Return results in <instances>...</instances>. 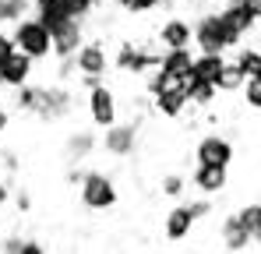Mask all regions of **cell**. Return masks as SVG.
Segmentation results:
<instances>
[{
	"instance_id": "1",
	"label": "cell",
	"mask_w": 261,
	"mask_h": 254,
	"mask_svg": "<svg viewBox=\"0 0 261 254\" xmlns=\"http://www.w3.org/2000/svg\"><path fill=\"white\" fill-rule=\"evenodd\" d=\"M11 42H14V49L18 53H25V57H32V60H46V57H53V42H49V29H46L39 18H18V21H11Z\"/></svg>"
},
{
	"instance_id": "2",
	"label": "cell",
	"mask_w": 261,
	"mask_h": 254,
	"mask_svg": "<svg viewBox=\"0 0 261 254\" xmlns=\"http://www.w3.org/2000/svg\"><path fill=\"white\" fill-rule=\"evenodd\" d=\"M78 194H82V205L88 212H110L117 201H120V194H117V184L102 173V169H85L82 173V180H78Z\"/></svg>"
},
{
	"instance_id": "3",
	"label": "cell",
	"mask_w": 261,
	"mask_h": 254,
	"mask_svg": "<svg viewBox=\"0 0 261 254\" xmlns=\"http://www.w3.org/2000/svg\"><path fill=\"white\" fill-rule=\"evenodd\" d=\"M191 46L198 53H226V29L216 11H201L191 21Z\"/></svg>"
},
{
	"instance_id": "4",
	"label": "cell",
	"mask_w": 261,
	"mask_h": 254,
	"mask_svg": "<svg viewBox=\"0 0 261 254\" xmlns=\"http://www.w3.org/2000/svg\"><path fill=\"white\" fill-rule=\"evenodd\" d=\"M71 60H74V74H82V82L95 85L106 78V71H110V53H106V46L102 42H82L74 53H71Z\"/></svg>"
},
{
	"instance_id": "5",
	"label": "cell",
	"mask_w": 261,
	"mask_h": 254,
	"mask_svg": "<svg viewBox=\"0 0 261 254\" xmlns=\"http://www.w3.org/2000/svg\"><path fill=\"white\" fill-rule=\"evenodd\" d=\"M88 117L95 127H110L120 120V103H117V92L106 82L88 85Z\"/></svg>"
},
{
	"instance_id": "6",
	"label": "cell",
	"mask_w": 261,
	"mask_h": 254,
	"mask_svg": "<svg viewBox=\"0 0 261 254\" xmlns=\"http://www.w3.org/2000/svg\"><path fill=\"white\" fill-rule=\"evenodd\" d=\"M74 110V95L64 88V85H39V92H36V106H32V113L39 117V120H60V117H67Z\"/></svg>"
},
{
	"instance_id": "7",
	"label": "cell",
	"mask_w": 261,
	"mask_h": 254,
	"mask_svg": "<svg viewBox=\"0 0 261 254\" xmlns=\"http://www.w3.org/2000/svg\"><path fill=\"white\" fill-rule=\"evenodd\" d=\"M110 64H113L117 71H124V74H148L152 67H159V49H152V46H134V42H124Z\"/></svg>"
},
{
	"instance_id": "8",
	"label": "cell",
	"mask_w": 261,
	"mask_h": 254,
	"mask_svg": "<svg viewBox=\"0 0 261 254\" xmlns=\"http://www.w3.org/2000/svg\"><path fill=\"white\" fill-rule=\"evenodd\" d=\"M233 156H237V148H233V141L226 134H205L194 145V163L198 166H226L229 169Z\"/></svg>"
},
{
	"instance_id": "9",
	"label": "cell",
	"mask_w": 261,
	"mask_h": 254,
	"mask_svg": "<svg viewBox=\"0 0 261 254\" xmlns=\"http://www.w3.org/2000/svg\"><path fill=\"white\" fill-rule=\"evenodd\" d=\"M49 42H53V57H57V60H60V57H71V53L85 42V21H82V18L60 21V25L49 32Z\"/></svg>"
},
{
	"instance_id": "10",
	"label": "cell",
	"mask_w": 261,
	"mask_h": 254,
	"mask_svg": "<svg viewBox=\"0 0 261 254\" xmlns=\"http://www.w3.org/2000/svg\"><path fill=\"white\" fill-rule=\"evenodd\" d=\"M32 74H36V60L25 57V53H18V49L0 64V85L4 88H18V85L32 82Z\"/></svg>"
},
{
	"instance_id": "11",
	"label": "cell",
	"mask_w": 261,
	"mask_h": 254,
	"mask_svg": "<svg viewBox=\"0 0 261 254\" xmlns=\"http://www.w3.org/2000/svg\"><path fill=\"white\" fill-rule=\"evenodd\" d=\"M106 134H102V148L110 152V156H130L134 152V141H138V124H110L102 127Z\"/></svg>"
},
{
	"instance_id": "12",
	"label": "cell",
	"mask_w": 261,
	"mask_h": 254,
	"mask_svg": "<svg viewBox=\"0 0 261 254\" xmlns=\"http://www.w3.org/2000/svg\"><path fill=\"white\" fill-rule=\"evenodd\" d=\"M155 39L163 49H176V46H191V21L184 14H173L166 18L159 29H155Z\"/></svg>"
},
{
	"instance_id": "13",
	"label": "cell",
	"mask_w": 261,
	"mask_h": 254,
	"mask_svg": "<svg viewBox=\"0 0 261 254\" xmlns=\"http://www.w3.org/2000/svg\"><path fill=\"white\" fill-rule=\"evenodd\" d=\"M219 240H222V247H229V251H247V247L254 244L251 233L244 230V222H240L237 212H229V215L222 219V226H219Z\"/></svg>"
},
{
	"instance_id": "14",
	"label": "cell",
	"mask_w": 261,
	"mask_h": 254,
	"mask_svg": "<svg viewBox=\"0 0 261 254\" xmlns=\"http://www.w3.org/2000/svg\"><path fill=\"white\" fill-rule=\"evenodd\" d=\"M191 184L201 194H222L226 184H229V173H226V166H198L191 173Z\"/></svg>"
},
{
	"instance_id": "15",
	"label": "cell",
	"mask_w": 261,
	"mask_h": 254,
	"mask_svg": "<svg viewBox=\"0 0 261 254\" xmlns=\"http://www.w3.org/2000/svg\"><path fill=\"white\" fill-rule=\"evenodd\" d=\"M191 230H194V215H191L187 205H173L166 212V219H163L166 240H184V237H191Z\"/></svg>"
},
{
	"instance_id": "16",
	"label": "cell",
	"mask_w": 261,
	"mask_h": 254,
	"mask_svg": "<svg viewBox=\"0 0 261 254\" xmlns=\"http://www.w3.org/2000/svg\"><path fill=\"white\" fill-rule=\"evenodd\" d=\"M191 60H194L191 46L163 49V53H159V71H166V74H173V78H184V74H191Z\"/></svg>"
},
{
	"instance_id": "17",
	"label": "cell",
	"mask_w": 261,
	"mask_h": 254,
	"mask_svg": "<svg viewBox=\"0 0 261 254\" xmlns=\"http://www.w3.org/2000/svg\"><path fill=\"white\" fill-rule=\"evenodd\" d=\"M152 99H155V113H159V117H170V120H173V117H184V110L191 106L184 88H166V92H155Z\"/></svg>"
},
{
	"instance_id": "18",
	"label": "cell",
	"mask_w": 261,
	"mask_h": 254,
	"mask_svg": "<svg viewBox=\"0 0 261 254\" xmlns=\"http://www.w3.org/2000/svg\"><path fill=\"white\" fill-rule=\"evenodd\" d=\"M222 64H226L222 53H194V60H191V74H194L198 82H212V85H216Z\"/></svg>"
},
{
	"instance_id": "19",
	"label": "cell",
	"mask_w": 261,
	"mask_h": 254,
	"mask_svg": "<svg viewBox=\"0 0 261 254\" xmlns=\"http://www.w3.org/2000/svg\"><path fill=\"white\" fill-rule=\"evenodd\" d=\"M229 64H233L244 78H254V74H258V67H261V49H258V42H251V46H244V42H240V46H237V57H233Z\"/></svg>"
},
{
	"instance_id": "20",
	"label": "cell",
	"mask_w": 261,
	"mask_h": 254,
	"mask_svg": "<svg viewBox=\"0 0 261 254\" xmlns=\"http://www.w3.org/2000/svg\"><path fill=\"white\" fill-rule=\"evenodd\" d=\"M92 148H95V134H92V131H78V134L67 138V159H71V163L85 159Z\"/></svg>"
},
{
	"instance_id": "21",
	"label": "cell",
	"mask_w": 261,
	"mask_h": 254,
	"mask_svg": "<svg viewBox=\"0 0 261 254\" xmlns=\"http://www.w3.org/2000/svg\"><path fill=\"white\" fill-rule=\"evenodd\" d=\"M216 99H219V88L212 82H198V78H194V85L187 88V103H191V106H201V110H205V106H212Z\"/></svg>"
},
{
	"instance_id": "22",
	"label": "cell",
	"mask_w": 261,
	"mask_h": 254,
	"mask_svg": "<svg viewBox=\"0 0 261 254\" xmlns=\"http://www.w3.org/2000/svg\"><path fill=\"white\" fill-rule=\"evenodd\" d=\"M237 215H240L244 230L251 233V240L258 244V237H261V205H258V201H247V205H244V209L237 212Z\"/></svg>"
},
{
	"instance_id": "23",
	"label": "cell",
	"mask_w": 261,
	"mask_h": 254,
	"mask_svg": "<svg viewBox=\"0 0 261 254\" xmlns=\"http://www.w3.org/2000/svg\"><path fill=\"white\" fill-rule=\"evenodd\" d=\"M240 85H244V74L226 60V64H222V71H219V78H216V88H219V92H237Z\"/></svg>"
},
{
	"instance_id": "24",
	"label": "cell",
	"mask_w": 261,
	"mask_h": 254,
	"mask_svg": "<svg viewBox=\"0 0 261 254\" xmlns=\"http://www.w3.org/2000/svg\"><path fill=\"white\" fill-rule=\"evenodd\" d=\"M244 99H247V106H251V113H258L261 110V82H258V74L254 78H244Z\"/></svg>"
},
{
	"instance_id": "25",
	"label": "cell",
	"mask_w": 261,
	"mask_h": 254,
	"mask_svg": "<svg viewBox=\"0 0 261 254\" xmlns=\"http://www.w3.org/2000/svg\"><path fill=\"white\" fill-rule=\"evenodd\" d=\"M184 187H187V180H184L180 173H166V176H163V194H166V198H180Z\"/></svg>"
},
{
	"instance_id": "26",
	"label": "cell",
	"mask_w": 261,
	"mask_h": 254,
	"mask_svg": "<svg viewBox=\"0 0 261 254\" xmlns=\"http://www.w3.org/2000/svg\"><path fill=\"white\" fill-rule=\"evenodd\" d=\"M159 4H166V0H120V7H124L127 14H148V11H155Z\"/></svg>"
},
{
	"instance_id": "27",
	"label": "cell",
	"mask_w": 261,
	"mask_h": 254,
	"mask_svg": "<svg viewBox=\"0 0 261 254\" xmlns=\"http://www.w3.org/2000/svg\"><path fill=\"white\" fill-rule=\"evenodd\" d=\"M187 209H191V215H194V222H198V219H205V215H212V201H191Z\"/></svg>"
},
{
	"instance_id": "28",
	"label": "cell",
	"mask_w": 261,
	"mask_h": 254,
	"mask_svg": "<svg viewBox=\"0 0 261 254\" xmlns=\"http://www.w3.org/2000/svg\"><path fill=\"white\" fill-rule=\"evenodd\" d=\"M14 209L29 212V209H32V194H29V191H18V194H14Z\"/></svg>"
},
{
	"instance_id": "29",
	"label": "cell",
	"mask_w": 261,
	"mask_h": 254,
	"mask_svg": "<svg viewBox=\"0 0 261 254\" xmlns=\"http://www.w3.org/2000/svg\"><path fill=\"white\" fill-rule=\"evenodd\" d=\"M11 53H14V42H11V36H7V32H0V64H4Z\"/></svg>"
},
{
	"instance_id": "30",
	"label": "cell",
	"mask_w": 261,
	"mask_h": 254,
	"mask_svg": "<svg viewBox=\"0 0 261 254\" xmlns=\"http://www.w3.org/2000/svg\"><path fill=\"white\" fill-rule=\"evenodd\" d=\"M0 166H4V169H11V173H14V169H18V156H14L11 148H4V152H0Z\"/></svg>"
},
{
	"instance_id": "31",
	"label": "cell",
	"mask_w": 261,
	"mask_h": 254,
	"mask_svg": "<svg viewBox=\"0 0 261 254\" xmlns=\"http://www.w3.org/2000/svg\"><path fill=\"white\" fill-rule=\"evenodd\" d=\"M46 247L43 244H39V240H25V237H21V254H43Z\"/></svg>"
},
{
	"instance_id": "32",
	"label": "cell",
	"mask_w": 261,
	"mask_h": 254,
	"mask_svg": "<svg viewBox=\"0 0 261 254\" xmlns=\"http://www.w3.org/2000/svg\"><path fill=\"white\" fill-rule=\"evenodd\" d=\"M11 127V113H7V106H0V134Z\"/></svg>"
},
{
	"instance_id": "33",
	"label": "cell",
	"mask_w": 261,
	"mask_h": 254,
	"mask_svg": "<svg viewBox=\"0 0 261 254\" xmlns=\"http://www.w3.org/2000/svg\"><path fill=\"white\" fill-rule=\"evenodd\" d=\"M7 201H11V187H7V184H4V180H0V209H4V205H7Z\"/></svg>"
},
{
	"instance_id": "34",
	"label": "cell",
	"mask_w": 261,
	"mask_h": 254,
	"mask_svg": "<svg viewBox=\"0 0 261 254\" xmlns=\"http://www.w3.org/2000/svg\"><path fill=\"white\" fill-rule=\"evenodd\" d=\"M92 4H95V7H99V4H106V0H92Z\"/></svg>"
}]
</instances>
